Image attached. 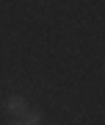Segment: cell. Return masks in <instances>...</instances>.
I'll list each match as a JSON object with an SVG mask.
<instances>
[{
  "label": "cell",
  "instance_id": "cell-1",
  "mask_svg": "<svg viewBox=\"0 0 105 125\" xmlns=\"http://www.w3.org/2000/svg\"><path fill=\"white\" fill-rule=\"evenodd\" d=\"M9 111H11L14 117L28 114V103H25V97H11V100H9Z\"/></svg>",
  "mask_w": 105,
  "mask_h": 125
},
{
  "label": "cell",
  "instance_id": "cell-2",
  "mask_svg": "<svg viewBox=\"0 0 105 125\" xmlns=\"http://www.w3.org/2000/svg\"><path fill=\"white\" fill-rule=\"evenodd\" d=\"M22 122H25V125H39V122H42V114H39V111H31Z\"/></svg>",
  "mask_w": 105,
  "mask_h": 125
},
{
  "label": "cell",
  "instance_id": "cell-3",
  "mask_svg": "<svg viewBox=\"0 0 105 125\" xmlns=\"http://www.w3.org/2000/svg\"><path fill=\"white\" fill-rule=\"evenodd\" d=\"M14 125H25V122H14Z\"/></svg>",
  "mask_w": 105,
  "mask_h": 125
}]
</instances>
